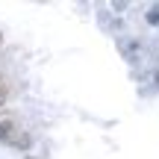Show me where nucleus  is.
<instances>
[{"label":"nucleus","instance_id":"4","mask_svg":"<svg viewBox=\"0 0 159 159\" xmlns=\"http://www.w3.org/2000/svg\"><path fill=\"white\" fill-rule=\"evenodd\" d=\"M156 83H159V71H156Z\"/></svg>","mask_w":159,"mask_h":159},{"label":"nucleus","instance_id":"3","mask_svg":"<svg viewBox=\"0 0 159 159\" xmlns=\"http://www.w3.org/2000/svg\"><path fill=\"white\" fill-rule=\"evenodd\" d=\"M148 24H159V6H153V9L148 12Z\"/></svg>","mask_w":159,"mask_h":159},{"label":"nucleus","instance_id":"1","mask_svg":"<svg viewBox=\"0 0 159 159\" xmlns=\"http://www.w3.org/2000/svg\"><path fill=\"white\" fill-rule=\"evenodd\" d=\"M0 142L3 144H12V148H27L30 144V136H24V130L15 124L12 118L0 121Z\"/></svg>","mask_w":159,"mask_h":159},{"label":"nucleus","instance_id":"5","mask_svg":"<svg viewBox=\"0 0 159 159\" xmlns=\"http://www.w3.org/2000/svg\"><path fill=\"white\" fill-rule=\"evenodd\" d=\"M0 41H3V35H0Z\"/></svg>","mask_w":159,"mask_h":159},{"label":"nucleus","instance_id":"2","mask_svg":"<svg viewBox=\"0 0 159 159\" xmlns=\"http://www.w3.org/2000/svg\"><path fill=\"white\" fill-rule=\"evenodd\" d=\"M6 94H9V85H6V80H3V77H0V106H3Z\"/></svg>","mask_w":159,"mask_h":159}]
</instances>
